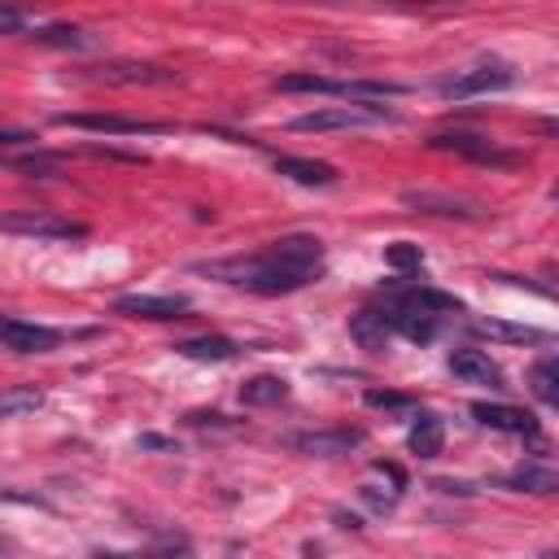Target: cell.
<instances>
[{"label": "cell", "mask_w": 559, "mask_h": 559, "mask_svg": "<svg viewBox=\"0 0 559 559\" xmlns=\"http://www.w3.org/2000/svg\"><path fill=\"white\" fill-rule=\"evenodd\" d=\"M201 271L223 284H236V288H249L262 297H280V293H297L323 275V240L319 236H280L249 258L210 262Z\"/></svg>", "instance_id": "obj_1"}, {"label": "cell", "mask_w": 559, "mask_h": 559, "mask_svg": "<svg viewBox=\"0 0 559 559\" xmlns=\"http://www.w3.org/2000/svg\"><path fill=\"white\" fill-rule=\"evenodd\" d=\"M463 301L450 297V293H437V288H424V284H406V288H393V297L384 301V323L389 332L415 341V345H428L437 332H441V319L445 314H459Z\"/></svg>", "instance_id": "obj_2"}, {"label": "cell", "mask_w": 559, "mask_h": 559, "mask_svg": "<svg viewBox=\"0 0 559 559\" xmlns=\"http://www.w3.org/2000/svg\"><path fill=\"white\" fill-rule=\"evenodd\" d=\"M515 83V70L498 57L476 61L467 70H454L445 79H437V96L441 100H472V96H489V92H507Z\"/></svg>", "instance_id": "obj_3"}, {"label": "cell", "mask_w": 559, "mask_h": 559, "mask_svg": "<svg viewBox=\"0 0 559 559\" xmlns=\"http://www.w3.org/2000/svg\"><path fill=\"white\" fill-rule=\"evenodd\" d=\"M371 122H393V114H384L380 105H323L310 114H297L288 127L293 131H354V127H371Z\"/></svg>", "instance_id": "obj_4"}, {"label": "cell", "mask_w": 559, "mask_h": 559, "mask_svg": "<svg viewBox=\"0 0 559 559\" xmlns=\"http://www.w3.org/2000/svg\"><path fill=\"white\" fill-rule=\"evenodd\" d=\"M428 148H441V153H454V157H467V162H480V166H515V153L498 148L489 135H476V131H437L428 135Z\"/></svg>", "instance_id": "obj_5"}, {"label": "cell", "mask_w": 559, "mask_h": 559, "mask_svg": "<svg viewBox=\"0 0 559 559\" xmlns=\"http://www.w3.org/2000/svg\"><path fill=\"white\" fill-rule=\"evenodd\" d=\"M192 301L179 297V293H127L114 301V314H127V319H153V323H166V319H188Z\"/></svg>", "instance_id": "obj_6"}, {"label": "cell", "mask_w": 559, "mask_h": 559, "mask_svg": "<svg viewBox=\"0 0 559 559\" xmlns=\"http://www.w3.org/2000/svg\"><path fill=\"white\" fill-rule=\"evenodd\" d=\"M445 367H450V376H454L459 384H476V389H493V393H502V389H507L502 367H498V362H493L485 349H472V345L450 349Z\"/></svg>", "instance_id": "obj_7"}, {"label": "cell", "mask_w": 559, "mask_h": 559, "mask_svg": "<svg viewBox=\"0 0 559 559\" xmlns=\"http://www.w3.org/2000/svg\"><path fill=\"white\" fill-rule=\"evenodd\" d=\"M57 127H74V131H96V135H157L166 131L162 122H144V118H118V114H57Z\"/></svg>", "instance_id": "obj_8"}, {"label": "cell", "mask_w": 559, "mask_h": 559, "mask_svg": "<svg viewBox=\"0 0 559 559\" xmlns=\"http://www.w3.org/2000/svg\"><path fill=\"white\" fill-rule=\"evenodd\" d=\"M0 336H4V349H13V354H48V349L61 345V332L57 328L31 323V319H17V314H9L0 323Z\"/></svg>", "instance_id": "obj_9"}, {"label": "cell", "mask_w": 559, "mask_h": 559, "mask_svg": "<svg viewBox=\"0 0 559 559\" xmlns=\"http://www.w3.org/2000/svg\"><path fill=\"white\" fill-rule=\"evenodd\" d=\"M472 419L485 424V428H498V432H515V437H537V419L520 406H502V402H476L472 406Z\"/></svg>", "instance_id": "obj_10"}, {"label": "cell", "mask_w": 559, "mask_h": 559, "mask_svg": "<svg viewBox=\"0 0 559 559\" xmlns=\"http://www.w3.org/2000/svg\"><path fill=\"white\" fill-rule=\"evenodd\" d=\"M402 205L419 210V214H441V218H467V223H480L485 210L463 201V197H445V192H402Z\"/></svg>", "instance_id": "obj_11"}, {"label": "cell", "mask_w": 559, "mask_h": 559, "mask_svg": "<svg viewBox=\"0 0 559 559\" xmlns=\"http://www.w3.org/2000/svg\"><path fill=\"white\" fill-rule=\"evenodd\" d=\"M498 485H502V489H515V493L550 498V493H559V472L546 467V463H520V467H511Z\"/></svg>", "instance_id": "obj_12"}, {"label": "cell", "mask_w": 559, "mask_h": 559, "mask_svg": "<svg viewBox=\"0 0 559 559\" xmlns=\"http://www.w3.org/2000/svg\"><path fill=\"white\" fill-rule=\"evenodd\" d=\"M354 445H362V432L358 428H332V432H301L293 437V450H306V454H349Z\"/></svg>", "instance_id": "obj_13"}, {"label": "cell", "mask_w": 559, "mask_h": 559, "mask_svg": "<svg viewBox=\"0 0 559 559\" xmlns=\"http://www.w3.org/2000/svg\"><path fill=\"white\" fill-rule=\"evenodd\" d=\"M275 170L301 188H332L336 183V170L328 162H314V157H275Z\"/></svg>", "instance_id": "obj_14"}, {"label": "cell", "mask_w": 559, "mask_h": 559, "mask_svg": "<svg viewBox=\"0 0 559 559\" xmlns=\"http://www.w3.org/2000/svg\"><path fill=\"white\" fill-rule=\"evenodd\" d=\"M4 227H9V231H22V236H39V240H79V236H87V227H79V223H57V218H44V214H35V218L9 214Z\"/></svg>", "instance_id": "obj_15"}, {"label": "cell", "mask_w": 559, "mask_h": 559, "mask_svg": "<svg viewBox=\"0 0 559 559\" xmlns=\"http://www.w3.org/2000/svg\"><path fill=\"white\" fill-rule=\"evenodd\" d=\"M406 445H411V454H419V459H437L441 445H445V428H441V419H437L432 411H419L415 424H411V432H406Z\"/></svg>", "instance_id": "obj_16"}, {"label": "cell", "mask_w": 559, "mask_h": 559, "mask_svg": "<svg viewBox=\"0 0 559 559\" xmlns=\"http://www.w3.org/2000/svg\"><path fill=\"white\" fill-rule=\"evenodd\" d=\"M175 349H179L183 358H192V362H231V358L240 354V345L227 341V336H188V341H179Z\"/></svg>", "instance_id": "obj_17"}, {"label": "cell", "mask_w": 559, "mask_h": 559, "mask_svg": "<svg viewBox=\"0 0 559 559\" xmlns=\"http://www.w3.org/2000/svg\"><path fill=\"white\" fill-rule=\"evenodd\" d=\"M100 79H105V83H144V87H148V83H153V87H157V83H179L175 70H166V66H135V61H127V66H105Z\"/></svg>", "instance_id": "obj_18"}, {"label": "cell", "mask_w": 559, "mask_h": 559, "mask_svg": "<svg viewBox=\"0 0 559 559\" xmlns=\"http://www.w3.org/2000/svg\"><path fill=\"white\" fill-rule=\"evenodd\" d=\"M528 389H533V397L542 406L559 411V358H537L528 367Z\"/></svg>", "instance_id": "obj_19"}, {"label": "cell", "mask_w": 559, "mask_h": 559, "mask_svg": "<svg viewBox=\"0 0 559 559\" xmlns=\"http://www.w3.org/2000/svg\"><path fill=\"white\" fill-rule=\"evenodd\" d=\"M240 397L249 406H280L288 397V380H280V376H253V380H245Z\"/></svg>", "instance_id": "obj_20"}, {"label": "cell", "mask_w": 559, "mask_h": 559, "mask_svg": "<svg viewBox=\"0 0 559 559\" xmlns=\"http://www.w3.org/2000/svg\"><path fill=\"white\" fill-rule=\"evenodd\" d=\"M31 39L44 48H87L92 44L79 26H31Z\"/></svg>", "instance_id": "obj_21"}, {"label": "cell", "mask_w": 559, "mask_h": 559, "mask_svg": "<svg viewBox=\"0 0 559 559\" xmlns=\"http://www.w3.org/2000/svg\"><path fill=\"white\" fill-rule=\"evenodd\" d=\"M341 79H323V74H280L275 87L280 92H319V96H336Z\"/></svg>", "instance_id": "obj_22"}, {"label": "cell", "mask_w": 559, "mask_h": 559, "mask_svg": "<svg viewBox=\"0 0 559 559\" xmlns=\"http://www.w3.org/2000/svg\"><path fill=\"white\" fill-rule=\"evenodd\" d=\"M384 262H389L393 271H419V266H424V253H419V245L397 240V245L384 249Z\"/></svg>", "instance_id": "obj_23"}, {"label": "cell", "mask_w": 559, "mask_h": 559, "mask_svg": "<svg viewBox=\"0 0 559 559\" xmlns=\"http://www.w3.org/2000/svg\"><path fill=\"white\" fill-rule=\"evenodd\" d=\"M476 332H489V336H507V341H542V332L537 328H515V323H485V319H476Z\"/></svg>", "instance_id": "obj_24"}, {"label": "cell", "mask_w": 559, "mask_h": 559, "mask_svg": "<svg viewBox=\"0 0 559 559\" xmlns=\"http://www.w3.org/2000/svg\"><path fill=\"white\" fill-rule=\"evenodd\" d=\"M35 406H39V393H35V389H31V393H9V397H4V415H9V419H17L22 411H35Z\"/></svg>", "instance_id": "obj_25"}, {"label": "cell", "mask_w": 559, "mask_h": 559, "mask_svg": "<svg viewBox=\"0 0 559 559\" xmlns=\"http://www.w3.org/2000/svg\"><path fill=\"white\" fill-rule=\"evenodd\" d=\"M367 406H384V411H402V406H411L402 393H380V389H371L367 393Z\"/></svg>", "instance_id": "obj_26"}, {"label": "cell", "mask_w": 559, "mask_h": 559, "mask_svg": "<svg viewBox=\"0 0 559 559\" xmlns=\"http://www.w3.org/2000/svg\"><path fill=\"white\" fill-rule=\"evenodd\" d=\"M323 4H459V0H323Z\"/></svg>", "instance_id": "obj_27"}, {"label": "cell", "mask_w": 559, "mask_h": 559, "mask_svg": "<svg viewBox=\"0 0 559 559\" xmlns=\"http://www.w3.org/2000/svg\"><path fill=\"white\" fill-rule=\"evenodd\" d=\"M140 445H144V450H170L166 437H140Z\"/></svg>", "instance_id": "obj_28"}, {"label": "cell", "mask_w": 559, "mask_h": 559, "mask_svg": "<svg viewBox=\"0 0 559 559\" xmlns=\"http://www.w3.org/2000/svg\"><path fill=\"white\" fill-rule=\"evenodd\" d=\"M550 275H555V293H559V266H555V271H550Z\"/></svg>", "instance_id": "obj_29"}]
</instances>
